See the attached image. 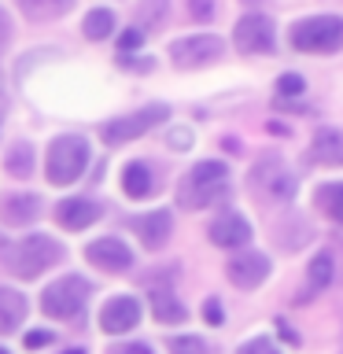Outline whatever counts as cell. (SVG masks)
<instances>
[{
    "label": "cell",
    "instance_id": "9c48e42d",
    "mask_svg": "<svg viewBox=\"0 0 343 354\" xmlns=\"http://www.w3.org/2000/svg\"><path fill=\"white\" fill-rule=\"evenodd\" d=\"M232 44L243 52V55H262V52H273L277 48V26L273 19L266 15H243L232 30Z\"/></svg>",
    "mask_w": 343,
    "mask_h": 354
},
{
    "label": "cell",
    "instance_id": "6da1fadb",
    "mask_svg": "<svg viewBox=\"0 0 343 354\" xmlns=\"http://www.w3.org/2000/svg\"><path fill=\"white\" fill-rule=\"evenodd\" d=\"M63 243L55 236H44V232H33V236H22V240H11L0 248V262H4L8 273H15L19 281H33L41 277L44 270L63 262Z\"/></svg>",
    "mask_w": 343,
    "mask_h": 354
},
{
    "label": "cell",
    "instance_id": "83f0119b",
    "mask_svg": "<svg viewBox=\"0 0 343 354\" xmlns=\"http://www.w3.org/2000/svg\"><path fill=\"white\" fill-rule=\"evenodd\" d=\"M306 93V82L299 74H281L277 77V96H303Z\"/></svg>",
    "mask_w": 343,
    "mask_h": 354
},
{
    "label": "cell",
    "instance_id": "ba28073f",
    "mask_svg": "<svg viewBox=\"0 0 343 354\" xmlns=\"http://www.w3.org/2000/svg\"><path fill=\"white\" fill-rule=\"evenodd\" d=\"M221 52H225V44H221V37H214V33H192V37H181V41L170 44V59L177 66H188V71L218 63Z\"/></svg>",
    "mask_w": 343,
    "mask_h": 354
},
{
    "label": "cell",
    "instance_id": "e575fe53",
    "mask_svg": "<svg viewBox=\"0 0 343 354\" xmlns=\"http://www.w3.org/2000/svg\"><path fill=\"white\" fill-rule=\"evenodd\" d=\"M8 44H11V19H8V11L0 8V55H4Z\"/></svg>",
    "mask_w": 343,
    "mask_h": 354
},
{
    "label": "cell",
    "instance_id": "7a4b0ae2",
    "mask_svg": "<svg viewBox=\"0 0 343 354\" xmlns=\"http://www.w3.org/2000/svg\"><path fill=\"white\" fill-rule=\"evenodd\" d=\"M229 196V166L218 159H203L185 174L181 188H177V203L185 210H203L214 207Z\"/></svg>",
    "mask_w": 343,
    "mask_h": 354
},
{
    "label": "cell",
    "instance_id": "44dd1931",
    "mask_svg": "<svg viewBox=\"0 0 343 354\" xmlns=\"http://www.w3.org/2000/svg\"><path fill=\"white\" fill-rule=\"evenodd\" d=\"M74 4H77V0H19V11L30 22H52V19L66 15Z\"/></svg>",
    "mask_w": 343,
    "mask_h": 354
},
{
    "label": "cell",
    "instance_id": "52a82bcc",
    "mask_svg": "<svg viewBox=\"0 0 343 354\" xmlns=\"http://www.w3.org/2000/svg\"><path fill=\"white\" fill-rule=\"evenodd\" d=\"M170 115V107L166 104H148V107H140V111H133V115H122V118H111L104 122V129H100V137H104L111 148H118V144H126V140H137L144 137L148 129H155L159 122Z\"/></svg>",
    "mask_w": 343,
    "mask_h": 354
},
{
    "label": "cell",
    "instance_id": "d6a6232c",
    "mask_svg": "<svg viewBox=\"0 0 343 354\" xmlns=\"http://www.w3.org/2000/svg\"><path fill=\"white\" fill-rule=\"evenodd\" d=\"M170 148H177V151L192 148V129H174L170 133Z\"/></svg>",
    "mask_w": 343,
    "mask_h": 354
},
{
    "label": "cell",
    "instance_id": "484cf974",
    "mask_svg": "<svg viewBox=\"0 0 343 354\" xmlns=\"http://www.w3.org/2000/svg\"><path fill=\"white\" fill-rule=\"evenodd\" d=\"M166 0H140V8H137V19H140V26H159V22L166 19Z\"/></svg>",
    "mask_w": 343,
    "mask_h": 354
},
{
    "label": "cell",
    "instance_id": "4316f807",
    "mask_svg": "<svg viewBox=\"0 0 343 354\" xmlns=\"http://www.w3.org/2000/svg\"><path fill=\"white\" fill-rule=\"evenodd\" d=\"M166 347H170V354H207V343L199 336H170Z\"/></svg>",
    "mask_w": 343,
    "mask_h": 354
},
{
    "label": "cell",
    "instance_id": "4fadbf2b",
    "mask_svg": "<svg viewBox=\"0 0 343 354\" xmlns=\"http://www.w3.org/2000/svg\"><path fill=\"white\" fill-rule=\"evenodd\" d=\"M207 236L214 248H243V243L251 240V221L237 214V210H221V214L210 221Z\"/></svg>",
    "mask_w": 343,
    "mask_h": 354
},
{
    "label": "cell",
    "instance_id": "ab89813d",
    "mask_svg": "<svg viewBox=\"0 0 343 354\" xmlns=\"http://www.w3.org/2000/svg\"><path fill=\"white\" fill-rule=\"evenodd\" d=\"M0 354H11V351H8V347H0Z\"/></svg>",
    "mask_w": 343,
    "mask_h": 354
},
{
    "label": "cell",
    "instance_id": "8992f818",
    "mask_svg": "<svg viewBox=\"0 0 343 354\" xmlns=\"http://www.w3.org/2000/svg\"><path fill=\"white\" fill-rule=\"evenodd\" d=\"M248 185H251L254 196L266 199V203H288V199L295 196V177L284 166V159H277V155H266V159L254 162Z\"/></svg>",
    "mask_w": 343,
    "mask_h": 354
},
{
    "label": "cell",
    "instance_id": "d6986e66",
    "mask_svg": "<svg viewBox=\"0 0 343 354\" xmlns=\"http://www.w3.org/2000/svg\"><path fill=\"white\" fill-rule=\"evenodd\" d=\"M122 192L129 199H148L155 192V177L148 170V162H129L122 170Z\"/></svg>",
    "mask_w": 343,
    "mask_h": 354
},
{
    "label": "cell",
    "instance_id": "f1b7e54d",
    "mask_svg": "<svg viewBox=\"0 0 343 354\" xmlns=\"http://www.w3.org/2000/svg\"><path fill=\"white\" fill-rule=\"evenodd\" d=\"M237 354H281V347H273V339H266V336H254L248 343H240Z\"/></svg>",
    "mask_w": 343,
    "mask_h": 354
},
{
    "label": "cell",
    "instance_id": "ffe728a7",
    "mask_svg": "<svg viewBox=\"0 0 343 354\" xmlns=\"http://www.w3.org/2000/svg\"><path fill=\"white\" fill-rule=\"evenodd\" d=\"M310 159L314 162H325V166H332V162H343V137L336 129H317L314 133V144H310Z\"/></svg>",
    "mask_w": 343,
    "mask_h": 354
},
{
    "label": "cell",
    "instance_id": "1f68e13d",
    "mask_svg": "<svg viewBox=\"0 0 343 354\" xmlns=\"http://www.w3.org/2000/svg\"><path fill=\"white\" fill-rule=\"evenodd\" d=\"M48 343H52V332H48V328H33V332H26V347H30V351L48 347Z\"/></svg>",
    "mask_w": 343,
    "mask_h": 354
},
{
    "label": "cell",
    "instance_id": "5b68a950",
    "mask_svg": "<svg viewBox=\"0 0 343 354\" xmlns=\"http://www.w3.org/2000/svg\"><path fill=\"white\" fill-rule=\"evenodd\" d=\"M89 295H93V284H89L85 277H77V273H66V277L52 281L41 292V314L66 321V317L82 314V306L89 303Z\"/></svg>",
    "mask_w": 343,
    "mask_h": 354
},
{
    "label": "cell",
    "instance_id": "5bb4252c",
    "mask_svg": "<svg viewBox=\"0 0 343 354\" xmlns=\"http://www.w3.org/2000/svg\"><path fill=\"white\" fill-rule=\"evenodd\" d=\"M133 325H140V303L133 295H115L107 299L104 310H100V328L118 336V332H129Z\"/></svg>",
    "mask_w": 343,
    "mask_h": 354
},
{
    "label": "cell",
    "instance_id": "ac0fdd59",
    "mask_svg": "<svg viewBox=\"0 0 343 354\" xmlns=\"http://www.w3.org/2000/svg\"><path fill=\"white\" fill-rule=\"evenodd\" d=\"M151 314H155L159 325H181V321L188 317V306L170 292V288H155L151 292Z\"/></svg>",
    "mask_w": 343,
    "mask_h": 354
},
{
    "label": "cell",
    "instance_id": "f35d334b",
    "mask_svg": "<svg viewBox=\"0 0 343 354\" xmlns=\"http://www.w3.org/2000/svg\"><path fill=\"white\" fill-rule=\"evenodd\" d=\"M243 4H262V0H243Z\"/></svg>",
    "mask_w": 343,
    "mask_h": 354
},
{
    "label": "cell",
    "instance_id": "8fae6325",
    "mask_svg": "<svg viewBox=\"0 0 343 354\" xmlns=\"http://www.w3.org/2000/svg\"><path fill=\"white\" fill-rule=\"evenodd\" d=\"M85 259L93 266H100V270H107V273H126L133 266V251H129V243L118 240V236H100L85 248Z\"/></svg>",
    "mask_w": 343,
    "mask_h": 354
},
{
    "label": "cell",
    "instance_id": "d590c367",
    "mask_svg": "<svg viewBox=\"0 0 343 354\" xmlns=\"http://www.w3.org/2000/svg\"><path fill=\"white\" fill-rule=\"evenodd\" d=\"M140 37H144V30H129V33H122V37H118V48H122V52H133V48L140 44Z\"/></svg>",
    "mask_w": 343,
    "mask_h": 354
},
{
    "label": "cell",
    "instance_id": "f546056e",
    "mask_svg": "<svg viewBox=\"0 0 343 354\" xmlns=\"http://www.w3.org/2000/svg\"><path fill=\"white\" fill-rule=\"evenodd\" d=\"M214 11H218L214 0H188V15H192L196 22H210V19H214Z\"/></svg>",
    "mask_w": 343,
    "mask_h": 354
},
{
    "label": "cell",
    "instance_id": "836d02e7",
    "mask_svg": "<svg viewBox=\"0 0 343 354\" xmlns=\"http://www.w3.org/2000/svg\"><path fill=\"white\" fill-rule=\"evenodd\" d=\"M107 354H151L148 343H118V347H111Z\"/></svg>",
    "mask_w": 343,
    "mask_h": 354
},
{
    "label": "cell",
    "instance_id": "d4e9b609",
    "mask_svg": "<svg viewBox=\"0 0 343 354\" xmlns=\"http://www.w3.org/2000/svg\"><path fill=\"white\" fill-rule=\"evenodd\" d=\"M314 199H317V207L325 210L332 221H340V225H343V185H321Z\"/></svg>",
    "mask_w": 343,
    "mask_h": 354
},
{
    "label": "cell",
    "instance_id": "3957f363",
    "mask_svg": "<svg viewBox=\"0 0 343 354\" xmlns=\"http://www.w3.org/2000/svg\"><path fill=\"white\" fill-rule=\"evenodd\" d=\"M89 166V140L77 137V133H63L48 144V155H44V174H48L52 185H74L77 177L85 174Z\"/></svg>",
    "mask_w": 343,
    "mask_h": 354
},
{
    "label": "cell",
    "instance_id": "8d00e7d4",
    "mask_svg": "<svg viewBox=\"0 0 343 354\" xmlns=\"http://www.w3.org/2000/svg\"><path fill=\"white\" fill-rule=\"evenodd\" d=\"M277 328H281V336H284L288 343H299V336H295V332H292V328L284 325V321H277Z\"/></svg>",
    "mask_w": 343,
    "mask_h": 354
},
{
    "label": "cell",
    "instance_id": "277c9868",
    "mask_svg": "<svg viewBox=\"0 0 343 354\" xmlns=\"http://www.w3.org/2000/svg\"><path fill=\"white\" fill-rule=\"evenodd\" d=\"M295 52H340L343 48V19L340 15H310L292 26Z\"/></svg>",
    "mask_w": 343,
    "mask_h": 354
},
{
    "label": "cell",
    "instance_id": "4dcf8cb0",
    "mask_svg": "<svg viewBox=\"0 0 343 354\" xmlns=\"http://www.w3.org/2000/svg\"><path fill=\"white\" fill-rule=\"evenodd\" d=\"M203 317H207V325H214V328L225 321V310H221L218 299H207V303H203Z\"/></svg>",
    "mask_w": 343,
    "mask_h": 354
},
{
    "label": "cell",
    "instance_id": "7402d4cb",
    "mask_svg": "<svg viewBox=\"0 0 343 354\" xmlns=\"http://www.w3.org/2000/svg\"><path fill=\"white\" fill-rule=\"evenodd\" d=\"M332 277H336V266H332V254L321 251L314 254V262H310V284L303 295H295V303H306V299H314V292H321V288L332 284Z\"/></svg>",
    "mask_w": 343,
    "mask_h": 354
},
{
    "label": "cell",
    "instance_id": "cb8c5ba5",
    "mask_svg": "<svg viewBox=\"0 0 343 354\" xmlns=\"http://www.w3.org/2000/svg\"><path fill=\"white\" fill-rule=\"evenodd\" d=\"M4 170H8L11 177H30V174H33V148H30L26 140H15V144L8 148Z\"/></svg>",
    "mask_w": 343,
    "mask_h": 354
},
{
    "label": "cell",
    "instance_id": "603a6c76",
    "mask_svg": "<svg viewBox=\"0 0 343 354\" xmlns=\"http://www.w3.org/2000/svg\"><path fill=\"white\" fill-rule=\"evenodd\" d=\"M82 30H85L89 41L111 37V33H115V11H111V8H93L85 15V22H82Z\"/></svg>",
    "mask_w": 343,
    "mask_h": 354
},
{
    "label": "cell",
    "instance_id": "2e32d148",
    "mask_svg": "<svg viewBox=\"0 0 343 354\" xmlns=\"http://www.w3.org/2000/svg\"><path fill=\"white\" fill-rule=\"evenodd\" d=\"M41 218V196L33 192H8L4 199H0V221L11 229H22L30 225V221Z\"/></svg>",
    "mask_w": 343,
    "mask_h": 354
},
{
    "label": "cell",
    "instance_id": "74e56055",
    "mask_svg": "<svg viewBox=\"0 0 343 354\" xmlns=\"http://www.w3.org/2000/svg\"><path fill=\"white\" fill-rule=\"evenodd\" d=\"M66 354H85V351H82V347H74V351H66Z\"/></svg>",
    "mask_w": 343,
    "mask_h": 354
},
{
    "label": "cell",
    "instance_id": "e0dca14e",
    "mask_svg": "<svg viewBox=\"0 0 343 354\" xmlns=\"http://www.w3.org/2000/svg\"><path fill=\"white\" fill-rule=\"evenodd\" d=\"M26 295L15 292V288H0V336H8V332H15L22 321H26Z\"/></svg>",
    "mask_w": 343,
    "mask_h": 354
},
{
    "label": "cell",
    "instance_id": "7c38bea8",
    "mask_svg": "<svg viewBox=\"0 0 343 354\" xmlns=\"http://www.w3.org/2000/svg\"><path fill=\"white\" fill-rule=\"evenodd\" d=\"M100 218H104V203H96V199H89V196H74V199L55 203V221L71 232H82Z\"/></svg>",
    "mask_w": 343,
    "mask_h": 354
},
{
    "label": "cell",
    "instance_id": "30bf717a",
    "mask_svg": "<svg viewBox=\"0 0 343 354\" xmlns=\"http://www.w3.org/2000/svg\"><path fill=\"white\" fill-rule=\"evenodd\" d=\"M225 277L243 292H251V288H259L270 277V259L262 251H240L225 262Z\"/></svg>",
    "mask_w": 343,
    "mask_h": 354
},
{
    "label": "cell",
    "instance_id": "9a60e30c",
    "mask_svg": "<svg viewBox=\"0 0 343 354\" xmlns=\"http://www.w3.org/2000/svg\"><path fill=\"white\" fill-rule=\"evenodd\" d=\"M129 229L140 236V243L148 251H159L166 240H170V229H174V218L170 210H151V214H137L129 218Z\"/></svg>",
    "mask_w": 343,
    "mask_h": 354
}]
</instances>
